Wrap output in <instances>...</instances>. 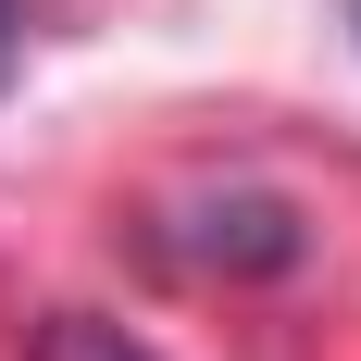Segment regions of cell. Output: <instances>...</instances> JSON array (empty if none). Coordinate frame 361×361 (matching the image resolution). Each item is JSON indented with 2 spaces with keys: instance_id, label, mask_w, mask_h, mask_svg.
Wrapping results in <instances>:
<instances>
[{
  "instance_id": "2",
  "label": "cell",
  "mask_w": 361,
  "mask_h": 361,
  "mask_svg": "<svg viewBox=\"0 0 361 361\" xmlns=\"http://www.w3.org/2000/svg\"><path fill=\"white\" fill-rule=\"evenodd\" d=\"M37 361H162V349L125 336V324H100V312H50L37 324Z\"/></svg>"
},
{
  "instance_id": "3",
  "label": "cell",
  "mask_w": 361,
  "mask_h": 361,
  "mask_svg": "<svg viewBox=\"0 0 361 361\" xmlns=\"http://www.w3.org/2000/svg\"><path fill=\"white\" fill-rule=\"evenodd\" d=\"M0 50H13V0H0Z\"/></svg>"
},
{
  "instance_id": "4",
  "label": "cell",
  "mask_w": 361,
  "mask_h": 361,
  "mask_svg": "<svg viewBox=\"0 0 361 361\" xmlns=\"http://www.w3.org/2000/svg\"><path fill=\"white\" fill-rule=\"evenodd\" d=\"M349 25H361V0H349Z\"/></svg>"
},
{
  "instance_id": "1",
  "label": "cell",
  "mask_w": 361,
  "mask_h": 361,
  "mask_svg": "<svg viewBox=\"0 0 361 361\" xmlns=\"http://www.w3.org/2000/svg\"><path fill=\"white\" fill-rule=\"evenodd\" d=\"M187 262H212V274H287L312 237H299V200H274V187H224V200H200L175 237Z\"/></svg>"
}]
</instances>
